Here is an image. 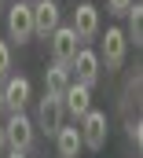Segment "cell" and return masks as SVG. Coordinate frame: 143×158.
<instances>
[{
    "label": "cell",
    "mask_w": 143,
    "mask_h": 158,
    "mask_svg": "<svg viewBox=\"0 0 143 158\" xmlns=\"http://www.w3.org/2000/svg\"><path fill=\"white\" fill-rule=\"evenodd\" d=\"M77 132H81V147H88V151H103V143H107V114H99V110H84Z\"/></svg>",
    "instance_id": "1"
},
{
    "label": "cell",
    "mask_w": 143,
    "mask_h": 158,
    "mask_svg": "<svg viewBox=\"0 0 143 158\" xmlns=\"http://www.w3.org/2000/svg\"><path fill=\"white\" fill-rule=\"evenodd\" d=\"M33 121L26 118V110H18V114H11L7 125H4V140H7V147L11 151H30L33 147Z\"/></svg>",
    "instance_id": "2"
},
{
    "label": "cell",
    "mask_w": 143,
    "mask_h": 158,
    "mask_svg": "<svg viewBox=\"0 0 143 158\" xmlns=\"http://www.w3.org/2000/svg\"><path fill=\"white\" fill-rule=\"evenodd\" d=\"M7 37L18 40V44L33 37V7L26 0H15L11 11H7Z\"/></svg>",
    "instance_id": "3"
},
{
    "label": "cell",
    "mask_w": 143,
    "mask_h": 158,
    "mask_svg": "<svg viewBox=\"0 0 143 158\" xmlns=\"http://www.w3.org/2000/svg\"><path fill=\"white\" fill-rule=\"evenodd\" d=\"M63 118H66V107H63V96H48L44 92V99L37 103V129H44V132H59L63 129Z\"/></svg>",
    "instance_id": "4"
},
{
    "label": "cell",
    "mask_w": 143,
    "mask_h": 158,
    "mask_svg": "<svg viewBox=\"0 0 143 158\" xmlns=\"http://www.w3.org/2000/svg\"><path fill=\"white\" fill-rule=\"evenodd\" d=\"M48 40H51V59L63 63V66H70V59L77 55V48H81L77 33H73L70 26H55V30L48 33Z\"/></svg>",
    "instance_id": "5"
},
{
    "label": "cell",
    "mask_w": 143,
    "mask_h": 158,
    "mask_svg": "<svg viewBox=\"0 0 143 158\" xmlns=\"http://www.w3.org/2000/svg\"><path fill=\"white\" fill-rule=\"evenodd\" d=\"M125 52H129V40H125V33H121V30H107L103 48H99V63H107V70H121Z\"/></svg>",
    "instance_id": "6"
},
{
    "label": "cell",
    "mask_w": 143,
    "mask_h": 158,
    "mask_svg": "<svg viewBox=\"0 0 143 158\" xmlns=\"http://www.w3.org/2000/svg\"><path fill=\"white\" fill-rule=\"evenodd\" d=\"M73 33H77V40H92L96 33H99V11H96V4H77V11H73Z\"/></svg>",
    "instance_id": "7"
},
{
    "label": "cell",
    "mask_w": 143,
    "mask_h": 158,
    "mask_svg": "<svg viewBox=\"0 0 143 158\" xmlns=\"http://www.w3.org/2000/svg\"><path fill=\"white\" fill-rule=\"evenodd\" d=\"M30 7H33V33L37 37H48V33L59 26V4H55V0H37Z\"/></svg>",
    "instance_id": "8"
},
{
    "label": "cell",
    "mask_w": 143,
    "mask_h": 158,
    "mask_svg": "<svg viewBox=\"0 0 143 158\" xmlns=\"http://www.w3.org/2000/svg\"><path fill=\"white\" fill-rule=\"evenodd\" d=\"M63 107H66V114L81 118L84 110H92V88H88V85H81V81H70V85H66V92H63Z\"/></svg>",
    "instance_id": "9"
},
{
    "label": "cell",
    "mask_w": 143,
    "mask_h": 158,
    "mask_svg": "<svg viewBox=\"0 0 143 158\" xmlns=\"http://www.w3.org/2000/svg\"><path fill=\"white\" fill-rule=\"evenodd\" d=\"M30 81L26 77H11L4 85V110L7 114H18V110H26V103H30Z\"/></svg>",
    "instance_id": "10"
},
{
    "label": "cell",
    "mask_w": 143,
    "mask_h": 158,
    "mask_svg": "<svg viewBox=\"0 0 143 158\" xmlns=\"http://www.w3.org/2000/svg\"><path fill=\"white\" fill-rule=\"evenodd\" d=\"M70 66L77 70V81H81V85H88V88L99 81V55H96V52H88V48H77V55L70 59Z\"/></svg>",
    "instance_id": "11"
},
{
    "label": "cell",
    "mask_w": 143,
    "mask_h": 158,
    "mask_svg": "<svg viewBox=\"0 0 143 158\" xmlns=\"http://www.w3.org/2000/svg\"><path fill=\"white\" fill-rule=\"evenodd\" d=\"M66 85H70V66L51 63V66L44 70V92H48V96H63Z\"/></svg>",
    "instance_id": "12"
},
{
    "label": "cell",
    "mask_w": 143,
    "mask_h": 158,
    "mask_svg": "<svg viewBox=\"0 0 143 158\" xmlns=\"http://www.w3.org/2000/svg\"><path fill=\"white\" fill-rule=\"evenodd\" d=\"M55 151H59V158H77L81 155V132L63 125V129L55 132Z\"/></svg>",
    "instance_id": "13"
},
{
    "label": "cell",
    "mask_w": 143,
    "mask_h": 158,
    "mask_svg": "<svg viewBox=\"0 0 143 158\" xmlns=\"http://www.w3.org/2000/svg\"><path fill=\"white\" fill-rule=\"evenodd\" d=\"M125 15H129V30H125V40H129V44H143V7H140V4H132Z\"/></svg>",
    "instance_id": "14"
},
{
    "label": "cell",
    "mask_w": 143,
    "mask_h": 158,
    "mask_svg": "<svg viewBox=\"0 0 143 158\" xmlns=\"http://www.w3.org/2000/svg\"><path fill=\"white\" fill-rule=\"evenodd\" d=\"M7 70H11V48H7V44L0 40V77H4Z\"/></svg>",
    "instance_id": "15"
},
{
    "label": "cell",
    "mask_w": 143,
    "mask_h": 158,
    "mask_svg": "<svg viewBox=\"0 0 143 158\" xmlns=\"http://www.w3.org/2000/svg\"><path fill=\"white\" fill-rule=\"evenodd\" d=\"M132 4H136V0H107V7L114 11V15H125V11H129Z\"/></svg>",
    "instance_id": "16"
},
{
    "label": "cell",
    "mask_w": 143,
    "mask_h": 158,
    "mask_svg": "<svg viewBox=\"0 0 143 158\" xmlns=\"http://www.w3.org/2000/svg\"><path fill=\"white\" fill-rule=\"evenodd\" d=\"M129 140H132L136 147H140V143H143V125H140V121H136V125L129 129Z\"/></svg>",
    "instance_id": "17"
},
{
    "label": "cell",
    "mask_w": 143,
    "mask_h": 158,
    "mask_svg": "<svg viewBox=\"0 0 143 158\" xmlns=\"http://www.w3.org/2000/svg\"><path fill=\"white\" fill-rule=\"evenodd\" d=\"M4 147H7V140H4V125H0V155H4Z\"/></svg>",
    "instance_id": "18"
},
{
    "label": "cell",
    "mask_w": 143,
    "mask_h": 158,
    "mask_svg": "<svg viewBox=\"0 0 143 158\" xmlns=\"http://www.w3.org/2000/svg\"><path fill=\"white\" fill-rule=\"evenodd\" d=\"M7 158H26V151H7Z\"/></svg>",
    "instance_id": "19"
},
{
    "label": "cell",
    "mask_w": 143,
    "mask_h": 158,
    "mask_svg": "<svg viewBox=\"0 0 143 158\" xmlns=\"http://www.w3.org/2000/svg\"><path fill=\"white\" fill-rule=\"evenodd\" d=\"M0 114H4V88H0Z\"/></svg>",
    "instance_id": "20"
},
{
    "label": "cell",
    "mask_w": 143,
    "mask_h": 158,
    "mask_svg": "<svg viewBox=\"0 0 143 158\" xmlns=\"http://www.w3.org/2000/svg\"><path fill=\"white\" fill-rule=\"evenodd\" d=\"M0 11H4V0H0Z\"/></svg>",
    "instance_id": "21"
}]
</instances>
